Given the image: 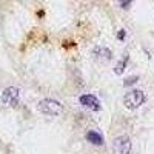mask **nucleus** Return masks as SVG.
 I'll use <instances>...</instances> for the list:
<instances>
[{"label": "nucleus", "mask_w": 154, "mask_h": 154, "mask_svg": "<svg viewBox=\"0 0 154 154\" xmlns=\"http://www.w3.org/2000/svg\"><path fill=\"white\" fill-rule=\"evenodd\" d=\"M38 111L43 112L45 116H51V117H56V116H60L63 112V105L60 102L54 100V99H43L38 102L37 105Z\"/></svg>", "instance_id": "f257e3e1"}, {"label": "nucleus", "mask_w": 154, "mask_h": 154, "mask_svg": "<svg viewBox=\"0 0 154 154\" xmlns=\"http://www.w3.org/2000/svg\"><path fill=\"white\" fill-rule=\"evenodd\" d=\"M146 100V96L142 89H133V91L126 93L125 97H123V105L128 108V109H137L140 108Z\"/></svg>", "instance_id": "f03ea898"}, {"label": "nucleus", "mask_w": 154, "mask_h": 154, "mask_svg": "<svg viewBox=\"0 0 154 154\" xmlns=\"http://www.w3.org/2000/svg\"><path fill=\"white\" fill-rule=\"evenodd\" d=\"M131 146V139L128 136H117L112 140V154H130Z\"/></svg>", "instance_id": "7ed1b4c3"}, {"label": "nucleus", "mask_w": 154, "mask_h": 154, "mask_svg": "<svg viewBox=\"0 0 154 154\" xmlns=\"http://www.w3.org/2000/svg\"><path fill=\"white\" fill-rule=\"evenodd\" d=\"M2 102L6 106H16L19 103V99H20V93H19V88L16 86H8L5 91L0 96Z\"/></svg>", "instance_id": "20e7f679"}, {"label": "nucleus", "mask_w": 154, "mask_h": 154, "mask_svg": "<svg viewBox=\"0 0 154 154\" xmlns=\"http://www.w3.org/2000/svg\"><path fill=\"white\" fill-rule=\"evenodd\" d=\"M79 102H80V105L85 106L86 109H91V111H99L100 109V102L93 94H83V96H80Z\"/></svg>", "instance_id": "39448f33"}, {"label": "nucleus", "mask_w": 154, "mask_h": 154, "mask_svg": "<svg viewBox=\"0 0 154 154\" xmlns=\"http://www.w3.org/2000/svg\"><path fill=\"white\" fill-rule=\"evenodd\" d=\"M93 56L99 62H108V60H111V56L112 54H111V51L106 46H96L93 49Z\"/></svg>", "instance_id": "423d86ee"}, {"label": "nucleus", "mask_w": 154, "mask_h": 154, "mask_svg": "<svg viewBox=\"0 0 154 154\" xmlns=\"http://www.w3.org/2000/svg\"><path fill=\"white\" fill-rule=\"evenodd\" d=\"M86 140L89 143H93L96 146H100V145H103V136H102L100 133L91 130V131H88L86 133Z\"/></svg>", "instance_id": "0eeeda50"}, {"label": "nucleus", "mask_w": 154, "mask_h": 154, "mask_svg": "<svg viewBox=\"0 0 154 154\" xmlns=\"http://www.w3.org/2000/svg\"><path fill=\"white\" fill-rule=\"evenodd\" d=\"M126 62H128V57H123L120 62H117V65H116V68H114V72L117 74V75L123 74V71H125V66H126Z\"/></svg>", "instance_id": "6e6552de"}, {"label": "nucleus", "mask_w": 154, "mask_h": 154, "mask_svg": "<svg viewBox=\"0 0 154 154\" xmlns=\"http://www.w3.org/2000/svg\"><path fill=\"white\" fill-rule=\"evenodd\" d=\"M137 80H139V77H137V75H131V77H128V79L123 82V85H125V86H130V85L136 83Z\"/></svg>", "instance_id": "1a4fd4ad"}, {"label": "nucleus", "mask_w": 154, "mask_h": 154, "mask_svg": "<svg viewBox=\"0 0 154 154\" xmlns=\"http://www.w3.org/2000/svg\"><path fill=\"white\" fill-rule=\"evenodd\" d=\"M117 37L120 38V40H123V38H125V29H120L119 34H117Z\"/></svg>", "instance_id": "9d476101"}, {"label": "nucleus", "mask_w": 154, "mask_h": 154, "mask_svg": "<svg viewBox=\"0 0 154 154\" xmlns=\"http://www.w3.org/2000/svg\"><path fill=\"white\" fill-rule=\"evenodd\" d=\"M120 5H122V8H128V6L131 5V2H122Z\"/></svg>", "instance_id": "9b49d317"}]
</instances>
